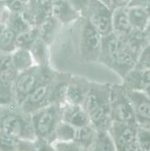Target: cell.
Instances as JSON below:
<instances>
[{
    "label": "cell",
    "instance_id": "cell-26",
    "mask_svg": "<svg viewBox=\"0 0 150 151\" xmlns=\"http://www.w3.org/2000/svg\"><path fill=\"white\" fill-rule=\"evenodd\" d=\"M74 127L69 124L60 121L54 131V141H74L76 135Z\"/></svg>",
    "mask_w": 150,
    "mask_h": 151
},
{
    "label": "cell",
    "instance_id": "cell-11",
    "mask_svg": "<svg viewBox=\"0 0 150 151\" xmlns=\"http://www.w3.org/2000/svg\"><path fill=\"white\" fill-rule=\"evenodd\" d=\"M62 121L75 128H79L89 124L90 118L82 106L63 103L61 104Z\"/></svg>",
    "mask_w": 150,
    "mask_h": 151
},
{
    "label": "cell",
    "instance_id": "cell-18",
    "mask_svg": "<svg viewBox=\"0 0 150 151\" xmlns=\"http://www.w3.org/2000/svg\"><path fill=\"white\" fill-rule=\"evenodd\" d=\"M126 12L129 23L135 30L145 31L150 20V12L138 6H128Z\"/></svg>",
    "mask_w": 150,
    "mask_h": 151
},
{
    "label": "cell",
    "instance_id": "cell-25",
    "mask_svg": "<svg viewBox=\"0 0 150 151\" xmlns=\"http://www.w3.org/2000/svg\"><path fill=\"white\" fill-rule=\"evenodd\" d=\"M18 34L11 28L4 29L0 32V50L12 53L16 49V38Z\"/></svg>",
    "mask_w": 150,
    "mask_h": 151
},
{
    "label": "cell",
    "instance_id": "cell-2",
    "mask_svg": "<svg viewBox=\"0 0 150 151\" xmlns=\"http://www.w3.org/2000/svg\"><path fill=\"white\" fill-rule=\"evenodd\" d=\"M74 28L80 60L85 63L99 61L102 36L82 16L74 22Z\"/></svg>",
    "mask_w": 150,
    "mask_h": 151
},
{
    "label": "cell",
    "instance_id": "cell-34",
    "mask_svg": "<svg viewBox=\"0 0 150 151\" xmlns=\"http://www.w3.org/2000/svg\"><path fill=\"white\" fill-rule=\"evenodd\" d=\"M145 32H146V34L147 36H148V38H149V40H150V20H149V24H148V25H147L146 28Z\"/></svg>",
    "mask_w": 150,
    "mask_h": 151
},
{
    "label": "cell",
    "instance_id": "cell-17",
    "mask_svg": "<svg viewBox=\"0 0 150 151\" xmlns=\"http://www.w3.org/2000/svg\"><path fill=\"white\" fill-rule=\"evenodd\" d=\"M113 32L119 38H124L133 31L129 23L126 7H119L113 11Z\"/></svg>",
    "mask_w": 150,
    "mask_h": 151
},
{
    "label": "cell",
    "instance_id": "cell-6",
    "mask_svg": "<svg viewBox=\"0 0 150 151\" xmlns=\"http://www.w3.org/2000/svg\"><path fill=\"white\" fill-rule=\"evenodd\" d=\"M81 16L85 18L101 36L113 32V11L100 0H89Z\"/></svg>",
    "mask_w": 150,
    "mask_h": 151
},
{
    "label": "cell",
    "instance_id": "cell-5",
    "mask_svg": "<svg viewBox=\"0 0 150 151\" xmlns=\"http://www.w3.org/2000/svg\"><path fill=\"white\" fill-rule=\"evenodd\" d=\"M110 106L113 122L138 125L133 106L123 85H111Z\"/></svg>",
    "mask_w": 150,
    "mask_h": 151
},
{
    "label": "cell",
    "instance_id": "cell-22",
    "mask_svg": "<svg viewBox=\"0 0 150 151\" xmlns=\"http://www.w3.org/2000/svg\"><path fill=\"white\" fill-rule=\"evenodd\" d=\"M86 151H117V148L110 132L97 131L92 145Z\"/></svg>",
    "mask_w": 150,
    "mask_h": 151
},
{
    "label": "cell",
    "instance_id": "cell-36",
    "mask_svg": "<svg viewBox=\"0 0 150 151\" xmlns=\"http://www.w3.org/2000/svg\"><path fill=\"white\" fill-rule=\"evenodd\" d=\"M149 44H150V40H149Z\"/></svg>",
    "mask_w": 150,
    "mask_h": 151
},
{
    "label": "cell",
    "instance_id": "cell-19",
    "mask_svg": "<svg viewBox=\"0 0 150 151\" xmlns=\"http://www.w3.org/2000/svg\"><path fill=\"white\" fill-rule=\"evenodd\" d=\"M120 38L124 45L138 57L143 50L149 44V38L146 35L145 31L133 29V31L127 36Z\"/></svg>",
    "mask_w": 150,
    "mask_h": 151
},
{
    "label": "cell",
    "instance_id": "cell-28",
    "mask_svg": "<svg viewBox=\"0 0 150 151\" xmlns=\"http://www.w3.org/2000/svg\"><path fill=\"white\" fill-rule=\"evenodd\" d=\"M55 151H84L77 142L74 141H55L52 142Z\"/></svg>",
    "mask_w": 150,
    "mask_h": 151
},
{
    "label": "cell",
    "instance_id": "cell-32",
    "mask_svg": "<svg viewBox=\"0 0 150 151\" xmlns=\"http://www.w3.org/2000/svg\"><path fill=\"white\" fill-rule=\"evenodd\" d=\"M128 6L142 7L147 9L150 12V0H130Z\"/></svg>",
    "mask_w": 150,
    "mask_h": 151
},
{
    "label": "cell",
    "instance_id": "cell-33",
    "mask_svg": "<svg viewBox=\"0 0 150 151\" xmlns=\"http://www.w3.org/2000/svg\"><path fill=\"white\" fill-rule=\"evenodd\" d=\"M117 151H141V150L137 142H134L127 145L117 147Z\"/></svg>",
    "mask_w": 150,
    "mask_h": 151
},
{
    "label": "cell",
    "instance_id": "cell-27",
    "mask_svg": "<svg viewBox=\"0 0 150 151\" xmlns=\"http://www.w3.org/2000/svg\"><path fill=\"white\" fill-rule=\"evenodd\" d=\"M136 142L141 151H150V128L138 126Z\"/></svg>",
    "mask_w": 150,
    "mask_h": 151
},
{
    "label": "cell",
    "instance_id": "cell-20",
    "mask_svg": "<svg viewBox=\"0 0 150 151\" xmlns=\"http://www.w3.org/2000/svg\"><path fill=\"white\" fill-rule=\"evenodd\" d=\"M12 63L15 70L19 73L35 66L32 54L29 50L16 48L11 53Z\"/></svg>",
    "mask_w": 150,
    "mask_h": 151
},
{
    "label": "cell",
    "instance_id": "cell-30",
    "mask_svg": "<svg viewBox=\"0 0 150 151\" xmlns=\"http://www.w3.org/2000/svg\"><path fill=\"white\" fill-rule=\"evenodd\" d=\"M14 69L12 63L11 53L4 52L0 50V74Z\"/></svg>",
    "mask_w": 150,
    "mask_h": 151
},
{
    "label": "cell",
    "instance_id": "cell-35",
    "mask_svg": "<svg viewBox=\"0 0 150 151\" xmlns=\"http://www.w3.org/2000/svg\"><path fill=\"white\" fill-rule=\"evenodd\" d=\"M144 92L146 94L147 97L150 99V86H149L147 88H145V90L144 91Z\"/></svg>",
    "mask_w": 150,
    "mask_h": 151
},
{
    "label": "cell",
    "instance_id": "cell-8",
    "mask_svg": "<svg viewBox=\"0 0 150 151\" xmlns=\"http://www.w3.org/2000/svg\"><path fill=\"white\" fill-rule=\"evenodd\" d=\"M138 126L150 128V99L144 91H127Z\"/></svg>",
    "mask_w": 150,
    "mask_h": 151
},
{
    "label": "cell",
    "instance_id": "cell-31",
    "mask_svg": "<svg viewBox=\"0 0 150 151\" xmlns=\"http://www.w3.org/2000/svg\"><path fill=\"white\" fill-rule=\"evenodd\" d=\"M36 151H55L53 147L52 143L40 141L36 139Z\"/></svg>",
    "mask_w": 150,
    "mask_h": 151
},
{
    "label": "cell",
    "instance_id": "cell-4",
    "mask_svg": "<svg viewBox=\"0 0 150 151\" xmlns=\"http://www.w3.org/2000/svg\"><path fill=\"white\" fill-rule=\"evenodd\" d=\"M55 72L51 66L35 65L28 70L18 73L14 82L16 103L21 106L36 87Z\"/></svg>",
    "mask_w": 150,
    "mask_h": 151
},
{
    "label": "cell",
    "instance_id": "cell-16",
    "mask_svg": "<svg viewBox=\"0 0 150 151\" xmlns=\"http://www.w3.org/2000/svg\"><path fill=\"white\" fill-rule=\"evenodd\" d=\"M89 118L91 124L97 131L109 132L113 123L110 103L103 105L91 112Z\"/></svg>",
    "mask_w": 150,
    "mask_h": 151
},
{
    "label": "cell",
    "instance_id": "cell-12",
    "mask_svg": "<svg viewBox=\"0 0 150 151\" xmlns=\"http://www.w3.org/2000/svg\"><path fill=\"white\" fill-rule=\"evenodd\" d=\"M138 125L113 122L110 132L117 147L136 142Z\"/></svg>",
    "mask_w": 150,
    "mask_h": 151
},
{
    "label": "cell",
    "instance_id": "cell-9",
    "mask_svg": "<svg viewBox=\"0 0 150 151\" xmlns=\"http://www.w3.org/2000/svg\"><path fill=\"white\" fill-rule=\"evenodd\" d=\"M90 82L80 76L71 75L65 93L64 103L82 106L89 88Z\"/></svg>",
    "mask_w": 150,
    "mask_h": 151
},
{
    "label": "cell",
    "instance_id": "cell-15",
    "mask_svg": "<svg viewBox=\"0 0 150 151\" xmlns=\"http://www.w3.org/2000/svg\"><path fill=\"white\" fill-rule=\"evenodd\" d=\"M18 72L15 69L0 74V104H17L14 92V82Z\"/></svg>",
    "mask_w": 150,
    "mask_h": 151
},
{
    "label": "cell",
    "instance_id": "cell-3",
    "mask_svg": "<svg viewBox=\"0 0 150 151\" xmlns=\"http://www.w3.org/2000/svg\"><path fill=\"white\" fill-rule=\"evenodd\" d=\"M32 126L38 140L52 143L57 124L62 120L61 104H51L31 114Z\"/></svg>",
    "mask_w": 150,
    "mask_h": 151
},
{
    "label": "cell",
    "instance_id": "cell-24",
    "mask_svg": "<svg viewBox=\"0 0 150 151\" xmlns=\"http://www.w3.org/2000/svg\"><path fill=\"white\" fill-rule=\"evenodd\" d=\"M39 36V30L37 27H32L27 30L18 34L16 38V48L29 50Z\"/></svg>",
    "mask_w": 150,
    "mask_h": 151
},
{
    "label": "cell",
    "instance_id": "cell-29",
    "mask_svg": "<svg viewBox=\"0 0 150 151\" xmlns=\"http://www.w3.org/2000/svg\"><path fill=\"white\" fill-rule=\"evenodd\" d=\"M137 68L145 69L150 70V44H149L143 50L138 57Z\"/></svg>",
    "mask_w": 150,
    "mask_h": 151
},
{
    "label": "cell",
    "instance_id": "cell-23",
    "mask_svg": "<svg viewBox=\"0 0 150 151\" xmlns=\"http://www.w3.org/2000/svg\"><path fill=\"white\" fill-rule=\"evenodd\" d=\"M96 134L97 131L95 128L91 124H89L76 128L74 141L82 147L84 151H86L92 145Z\"/></svg>",
    "mask_w": 150,
    "mask_h": 151
},
{
    "label": "cell",
    "instance_id": "cell-14",
    "mask_svg": "<svg viewBox=\"0 0 150 151\" xmlns=\"http://www.w3.org/2000/svg\"><path fill=\"white\" fill-rule=\"evenodd\" d=\"M122 85L127 91H144L150 86V70L135 67L123 78Z\"/></svg>",
    "mask_w": 150,
    "mask_h": 151
},
{
    "label": "cell",
    "instance_id": "cell-10",
    "mask_svg": "<svg viewBox=\"0 0 150 151\" xmlns=\"http://www.w3.org/2000/svg\"><path fill=\"white\" fill-rule=\"evenodd\" d=\"M120 46V38L113 32L105 36H102L99 62L110 69H113Z\"/></svg>",
    "mask_w": 150,
    "mask_h": 151
},
{
    "label": "cell",
    "instance_id": "cell-7",
    "mask_svg": "<svg viewBox=\"0 0 150 151\" xmlns=\"http://www.w3.org/2000/svg\"><path fill=\"white\" fill-rule=\"evenodd\" d=\"M110 86L111 85L109 83L90 82L88 92L82 106L88 116L100 106L110 103Z\"/></svg>",
    "mask_w": 150,
    "mask_h": 151
},
{
    "label": "cell",
    "instance_id": "cell-13",
    "mask_svg": "<svg viewBox=\"0 0 150 151\" xmlns=\"http://www.w3.org/2000/svg\"><path fill=\"white\" fill-rule=\"evenodd\" d=\"M138 60V56L130 51L121 39L120 49L112 70L123 79L129 72L136 67Z\"/></svg>",
    "mask_w": 150,
    "mask_h": 151
},
{
    "label": "cell",
    "instance_id": "cell-1",
    "mask_svg": "<svg viewBox=\"0 0 150 151\" xmlns=\"http://www.w3.org/2000/svg\"><path fill=\"white\" fill-rule=\"evenodd\" d=\"M0 131L13 138L27 141L37 139L34 132L31 114L18 104L0 108Z\"/></svg>",
    "mask_w": 150,
    "mask_h": 151
},
{
    "label": "cell",
    "instance_id": "cell-21",
    "mask_svg": "<svg viewBox=\"0 0 150 151\" xmlns=\"http://www.w3.org/2000/svg\"><path fill=\"white\" fill-rule=\"evenodd\" d=\"M49 44L41 37H38L29 49L35 64L39 66H51L49 59Z\"/></svg>",
    "mask_w": 150,
    "mask_h": 151
}]
</instances>
